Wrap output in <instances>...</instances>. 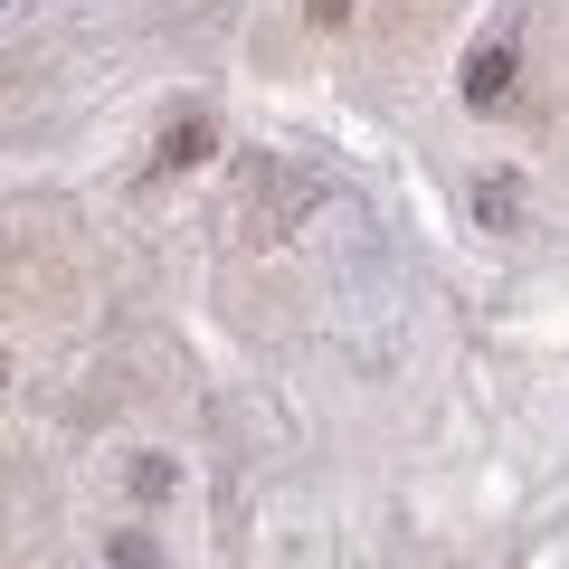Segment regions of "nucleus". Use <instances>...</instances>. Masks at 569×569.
Listing matches in <instances>:
<instances>
[{
	"mask_svg": "<svg viewBox=\"0 0 569 569\" xmlns=\"http://www.w3.org/2000/svg\"><path fill=\"white\" fill-rule=\"evenodd\" d=\"M323 200V181H313V171H295V162H257L247 171V200H238V219H247V238H295V219H305V209Z\"/></svg>",
	"mask_w": 569,
	"mask_h": 569,
	"instance_id": "1",
	"label": "nucleus"
},
{
	"mask_svg": "<svg viewBox=\"0 0 569 569\" xmlns=\"http://www.w3.org/2000/svg\"><path fill=\"white\" fill-rule=\"evenodd\" d=\"M503 96H512V48L493 39V48L466 58V104H503Z\"/></svg>",
	"mask_w": 569,
	"mask_h": 569,
	"instance_id": "2",
	"label": "nucleus"
},
{
	"mask_svg": "<svg viewBox=\"0 0 569 569\" xmlns=\"http://www.w3.org/2000/svg\"><path fill=\"white\" fill-rule=\"evenodd\" d=\"M475 219H485V228H512V219H522V181H512V171L475 181Z\"/></svg>",
	"mask_w": 569,
	"mask_h": 569,
	"instance_id": "3",
	"label": "nucleus"
},
{
	"mask_svg": "<svg viewBox=\"0 0 569 569\" xmlns=\"http://www.w3.org/2000/svg\"><path fill=\"white\" fill-rule=\"evenodd\" d=\"M209 142H219V133H209V114H190V123H171V142H162V171H181V162H200Z\"/></svg>",
	"mask_w": 569,
	"mask_h": 569,
	"instance_id": "4",
	"label": "nucleus"
},
{
	"mask_svg": "<svg viewBox=\"0 0 569 569\" xmlns=\"http://www.w3.org/2000/svg\"><path fill=\"white\" fill-rule=\"evenodd\" d=\"M104 569H162V550L142 541V531H114V541H104Z\"/></svg>",
	"mask_w": 569,
	"mask_h": 569,
	"instance_id": "5",
	"label": "nucleus"
}]
</instances>
